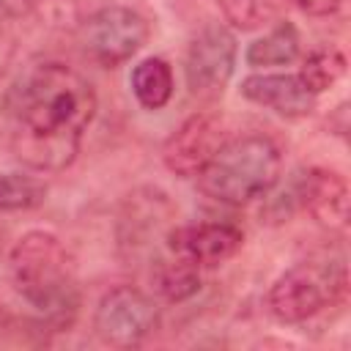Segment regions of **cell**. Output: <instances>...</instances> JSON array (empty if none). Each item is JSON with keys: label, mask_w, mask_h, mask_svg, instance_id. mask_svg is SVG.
Returning a JSON list of instances; mask_svg holds the SVG:
<instances>
[{"label": "cell", "mask_w": 351, "mask_h": 351, "mask_svg": "<svg viewBox=\"0 0 351 351\" xmlns=\"http://www.w3.org/2000/svg\"><path fill=\"white\" fill-rule=\"evenodd\" d=\"M151 285L167 302H184L200 288V269L173 252L151 266Z\"/></svg>", "instance_id": "obj_14"}, {"label": "cell", "mask_w": 351, "mask_h": 351, "mask_svg": "<svg viewBox=\"0 0 351 351\" xmlns=\"http://www.w3.org/2000/svg\"><path fill=\"white\" fill-rule=\"evenodd\" d=\"M288 3L293 8L310 14V16H329V14H335L340 8L343 0H288Z\"/></svg>", "instance_id": "obj_19"}, {"label": "cell", "mask_w": 351, "mask_h": 351, "mask_svg": "<svg viewBox=\"0 0 351 351\" xmlns=\"http://www.w3.org/2000/svg\"><path fill=\"white\" fill-rule=\"evenodd\" d=\"M186 88L195 99H217L236 66V38L222 25H206L186 49Z\"/></svg>", "instance_id": "obj_7"}, {"label": "cell", "mask_w": 351, "mask_h": 351, "mask_svg": "<svg viewBox=\"0 0 351 351\" xmlns=\"http://www.w3.org/2000/svg\"><path fill=\"white\" fill-rule=\"evenodd\" d=\"M282 176V151L266 134L225 140L214 159L195 176L197 189L222 206H247L269 195Z\"/></svg>", "instance_id": "obj_3"}, {"label": "cell", "mask_w": 351, "mask_h": 351, "mask_svg": "<svg viewBox=\"0 0 351 351\" xmlns=\"http://www.w3.org/2000/svg\"><path fill=\"white\" fill-rule=\"evenodd\" d=\"M151 36L148 19L126 5H107L93 11L80 25V47L82 52L96 60L104 69L126 63L132 55H137Z\"/></svg>", "instance_id": "obj_5"}, {"label": "cell", "mask_w": 351, "mask_h": 351, "mask_svg": "<svg viewBox=\"0 0 351 351\" xmlns=\"http://www.w3.org/2000/svg\"><path fill=\"white\" fill-rule=\"evenodd\" d=\"M96 115L93 85L66 63L27 66L11 93V151L36 173H60Z\"/></svg>", "instance_id": "obj_1"}, {"label": "cell", "mask_w": 351, "mask_h": 351, "mask_svg": "<svg viewBox=\"0 0 351 351\" xmlns=\"http://www.w3.org/2000/svg\"><path fill=\"white\" fill-rule=\"evenodd\" d=\"M14 55H16V38L5 27H0V77L8 71Z\"/></svg>", "instance_id": "obj_21"}, {"label": "cell", "mask_w": 351, "mask_h": 351, "mask_svg": "<svg viewBox=\"0 0 351 351\" xmlns=\"http://www.w3.org/2000/svg\"><path fill=\"white\" fill-rule=\"evenodd\" d=\"M346 291V266L302 261L285 274H280L269 293L266 310L280 324H302L321 313L326 304L337 302Z\"/></svg>", "instance_id": "obj_4"}, {"label": "cell", "mask_w": 351, "mask_h": 351, "mask_svg": "<svg viewBox=\"0 0 351 351\" xmlns=\"http://www.w3.org/2000/svg\"><path fill=\"white\" fill-rule=\"evenodd\" d=\"M170 200L156 189H143L129 195L121 217H118V244L121 250H129L132 255L148 250L154 239H167L170 219H173Z\"/></svg>", "instance_id": "obj_10"}, {"label": "cell", "mask_w": 351, "mask_h": 351, "mask_svg": "<svg viewBox=\"0 0 351 351\" xmlns=\"http://www.w3.org/2000/svg\"><path fill=\"white\" fill-rule=\"evenodd\" d=\"M343 74H346V55L337 47H315V49H310L307 58L302 60V71H299V77L304 80V85L315 96L329 90Z\"/></svg>", "instance_id": "obj_16"}, {"label": "cell", "mask_w": 351, "mask_h": 351, "mask_svg": "<svg viewBox=\"0 0 351 351\" xmlns=\"http://www.w3.org/2000/svg\"><path fill=\"white\" fill-rule=\"evenodd\" d=\"M241 96L291 121L307 118L318 101L299 74H250L241 82Z\"/></svg>", "instance_id": "obj_12"}, {"label": "cell", "mask_w": 351, "mask_h": 351, "mask_svg": "<svg viewBox=\"0 0 351 351\" xmlns=\"http://www.w3.org/2000/svg\"><path fill=\"white\" fill-rule=\"evenodd\" d=\"M165 244L167 252L195 263L197 269H211L230 261L241 250L244 233L230 222H200L170 228Z\"/></svg>", "instance_id": "obj_9"}, {"label": "cell", "mask_w": 351, "mask_h": 351, "mask_svg": "<svg viewBox=\"0 0 351 351\" xmlns=\"http://www.w3.org/2000/svg\"><path fill=\"white\" fill-rule=\"evenodd\" d=\"M214 3L222 11V16L239 30H252V27L263 25L271 14L266 0H214Z\"/></svg>", "instance_id": "obj_18"}, {"label": "cell", "mask_w": 351, "mask_h": 351, "mask_svg": "<svg viewBox=\"0 0 351 351\" xmlns=\"http://www.w3.org/2000/svg\"><path fill=\"white\" fill-rule=\"evenodd\" d=\"M296 203L326 230H343L348 222V184L340 173L310 167L293 184Z\"/></svg>", "instance_id": "obj_11"}, {"label": "cell", "mask_w": 351, "mask_h": 351, "mask_svg": "<svg viewBox=\"0 0 351 351\" xmlns=\"http://www.w3.org/2000/svg\"><path fill=\"white\" fill-rule=\"evenodd\" d=\"M225 126L208 112L186 118L162 145V162L181 178H195L225 143Z\"/></svg>", "instance_id": "obj_8"}, {"label": "cell", "mask_w": 351, "mask_h": 351, "mask_svg": "<svg viewBox=\"0 0 351 351\" xmlns=\"http://www.w3.org/2000/svg\"><path fill=\"white\" fill-rule=\"evenodd\" d=\"M33 11V0H0V22L22 19Z\"/></svg>", "instance_id": "obj_20"}, {"label": "cell", "mask_w": 351, "mask_h": 351, "mask_svg": "<svg viewBox=\"0 0 351 351\" xmlns=\"http://www.w3.org/2000/svg\"><path fill=\"white\" fill-rule=\"evenodd\" d=\"M129 85H132L134 99L145 110H162L173 96L176 80H173V69L165 58H143L132 69Z\"/></svg>", "instance_id": "obj_13"}, {"label": "cell", "mask_w": 351, "mask_h": 351, "mask_svg": "<svg viewBox=\"0 0 351 351\" xmlns=\"http://www.w3.org/2000/svg\"><path fill=\"white\" fill-rule=\"evenodd\" d=\"M159 307L148 293L134 285H115L93 310V332L112 348H134L159 329Z\"/></svg>", "instance_id": "obj_6"}, {"label": "cell", "mask_w": 351, "mask_h": 351, "mask_svg": "<svg viewBox=\"0 0 351 351\" xmlns=\"http://www.w3.org/2000/svg\"><path fill=\"white\" fill-rule=\"evenodd\" d=\"M302 41L291 22H280L266 36L255 38L247 47V63L250 66H288L299 58Z\"/></svg>", "instance_id": "obj_15"}, {"label": "cell", "mask_w": 351, "mask_h": 351, "mask_svg": "<svg viewBox=\"0 0 351 351\" xmlns=\"http://www.w3.org/2000/svg\"><path fill=\"white\" fill-rule=\"evenodd\" d=\"M47 184L27 173H0V211H33L47 200Z\"/></svg>", "instance_id": "obj_17"}, {"label": "cell", "mask_w": 351, "mask_h": 351, "mask_svg": "<svg viewBox=\"0 0 351 351\" xmlns=\"http://www.w3.org/2000/svg\"><path fill=\"white\" fill-rule=\"evenodd\" d=\"M8 271L16 293L41 310L49 326L63 329L74 321L80 293L71 258L58 236L47 230L25 233L8 255Z\"/></svg>", "instance_id": "obj_2"}]
</instances>
